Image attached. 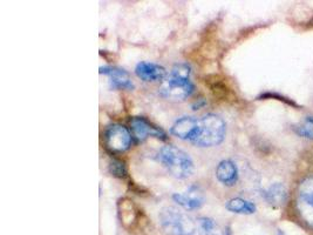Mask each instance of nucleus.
<instances>
[{
    "label": "nucleus",
    "mask_w": 313,
    "mask_h": 235,
    "mask_svg": "<svg viewBox=\"0 0 313 235\" xmlns=\"http://www.w3.org/2000/svg\"><path fill=\"white\" fill-rule=\"evenodd\" d=\"M191 68L188 64L174 65L170 73L162 81L160 94L163 98L174 101H181L189 98L194 93L195 86L190 80Z\"/></svg>",
    "instance_id": "f257e3e1"
},
{
    "label": "nucleus",
    "mask_w": 313,
    "mask_h": 235,
    "mask_svg": "<svg viewBox=\"0 0 313 235\" xmlns=\"http://www.w3.org/2000/svg\"><path fill=\"white\" fill-rule=\"evenodd\" d=\"M225 133V121L220 115L209 113L198 118L196 133L191 144L199 147L217 146L224 140Z\"/></svg>",
    "instance_id": "f03ea898"
},
{
    "label": "nucleus",
    "mask_w": 313,
    "mask_h": 235,
    "mask_svg": "<svg viewBox=\"0 0 313 235\" xmlns=\"http://www.w3.org/2000/svg\"><path fill=\"white\" fill-rule=\"evenodd\" d=\"M159 160L169 173L177 179H187L194 173V162L188 153L168 145L159 152Z\"/></svg>",
    "instance_id": "7ed1b4c3"
},
{
    "label": "nucleus",
    "mask_w": 313,
    "mask_h": 235,
    "mask_svg": "<svg viewBox=\"0 0 313 235\" xmlns=\"http://www.w3.org/2000/svg\"><path fill=\"white\" fill-rule=\"evenodd\" d=\"M160 225L168 235H194L196 223L193 219L173 207H166L160 212Z\"/></svg>",
    "instance_id": "20e7f679"
},
{
    "label": "nucleus",
    "mask_w": 313,
    "mask_h": 235,
    "mask_svg": "<svg viewBox=\"0 0 313 235\" xmlns=\"http://www.w3.org/2000/svg\"><path fill=\"white\" fill-rule=\"evenodd\" d=\"M105 144L112 152H124L131 147L132 135L120 124H113L105 131Z\"/></svg>",
    "instance_id": "39448f33"
},
{
    "label": "nucleus",
    "mask_w": 313,
    "mask_h": 235,
    "mask_svg": "<svg viewBox=\"0 0 313 235\" xmlns=\"http://www.w3.org/2000/svg\"><path fill=\"white\" fill-rule=\"evenodd\" d=\"M298 210L305 222L313 228V175L307 176L300 183Z\"/></svg>",
    "instance_id": "423d86ee"
},
{
    "label": "nucleus",
    "mask_w": 313,
    "mask_h": 235,
    "mask_svg": "<svg viewBox=\"0 0 313 235\" xmlns=\"http://www.w3.org/2000/svg\"><path fill=\"white\" fill-rule=\"evenodd\" d=\"M131 127L134 135L140 141L146 140L148 136H154V138L164 139L166 138V133H164L161 128L156 127L149 123L146 118L142 116H135L131 120Z\"/></svg>",
    "instance_id": "0eeeda50"
},
{
    "label": "nucleus",
    "mask_w": 313,
    "mask_h": 235,
    "mask_svg": "<svg viewBox=\"0 0 313 235\" xmlns=\"http://www.w3.org/2000/svg\"><path fill=\"white\" fill-rule=\"evenodd\" d=\"M173 200L188 210L198 209L204 205V195L197 186H191L185 193H174Z\"/></svg>",
    "instance_id": "6e6552de"
},
{
    "label": "nucleus",
    "mask_w": 313,
    "mask_h": 235,
    "mask_svg": "<svg viewBox=\"0 0 313 235\" xmlns=\"http://www.w3.org/2000/svg\"><path fill=\"white\" fill-rule=\"evenodd\" d=\"M100 74H106L109 77L111 87L115 89H133L134 84L131 79V76L126 70L112 66H101Z\"/></svg>",
    "instance_id": "1a4fd4ad"
},
{
    "label": "nucleus",
    "mask_w": 313,
    "mask_h": 235,
    "mask_svg": "<svg viewBox=\"0 0 313 235\" xmlns=\"http://www.w3.org/2000/svg\"><path fill=\"white\" fill-rule=\"evenodd\" d=\"M135 74L143 81H163L168 76L163 66L150 61H140L135 67Z\"/></svg>",
    "instance_id": "9d476101"
},
{
    "label": "nucleus",
    "mask_w": 313,
    "mask_h": 235,
    "mask_svg": "<svg viewBox=\"0 0 313 235\" xmlns=\"http://www.w3.org/2000/svg\"><path fill=\"white\" fill-rule=\"evenodd\" d=\"M197 118L194 116H182L177 119L174 123L173 126L170 128V133L175 135L176 138L186 140V141H193L195 133H196L197 128Z\"/></svg>",
    "instance_id": "9b49d317"
},
{
    "label": "nucleus",
    "mask_w": 313,
    "mask_h": 235,
    "mask_svg": "<svg viewBox=\"0 0 313 235\" xmlns=\"http://www.w3.org/2000/svg\"><path fill=\"white\" fill-rule=\"evenodd\" d=\"M216 176L218 181L225 186L236 185L238 180L237 166L231 160H223L216 168Z\"/></svg>",
    "instance_id": "f8f14e48"
},
{
    "label": "nucleus",
    "mask_w": 313,
    "mask_h": 235,
    "mask_svg": "<svg viewBox=\"0 0 313 235\" xmlns=\"http://www.w3.org/2000/svg\"><path fill=\"white\" fill-rule=\"evenodd\" d=\"M265 199L268 200L270 205L275 207H279L281 205H284L288 199L286 188L279 182L273 183V185L270 186L269 190L265 192Z\"/></svg>",
    "instance_id": "ddd939ff"
},
{
    "label": "nucleus",
    "mask_w": 313,
    "mask_h": 235,
    "mask_svg": "<svg viewBox=\"0 0 313 235\" xmlns=\"http://www.w3.org/2000/svg\"><path fill=\"white\" fill-rule=\"evenodd\" d=\"M225 208L236 214H253L256 212V205L251 201L242 198H234L226 202Z\"/></svg>",
    "instance_id": "4468645a"
},
{
    "label": "nucleus",
    "mask_w": 313,
    "mask_h": 235,
    "mask_svg": "<svg viewBox=\"0 0 313 235\" xmlns=\"http://www.w3.org/2000/svg\"><path fill=\"white\" fill-rule=\"evenodd\" d=\"M198 232L199 235H222L214 219L202 217L198 219Z\"/></svg>",
    "instance_id": "2eb2a0df"
},
{
    "label": "nucleus",
    "mask_w": 313,
    "mask_h": 235,
    "mask_svg": "<svg viewBox=\"0 0 313 235\" xmlns=\"http://www.w3.org/2000/svg\"><path fill=\"white\" fill-rule=\"evenodd\" d=\"M296 132L300 136L313 140V116L305 118L302 123L296 127Z\"/></svg>",
    "instance_id": "dca6fc26"
},
{
    "label": "nucleus",
    "mask_w": 313,
    "mask_h": 235,
    "mask_svg": "<svg viewBox=\"0 0 313 235\" xmlns=\"http://www.w3.org/2000/svg\"><path fill=\"white\" fill-rule=\"evenodd\" d=\"M109 171H111V173L113 175L119 176V178H122V176H124V174L127 173L124 163L121 161V160L117 159L112 160L111 163H109Z\"/></svg>",
    "instance_id": "f3484780"
}]
</instances>
